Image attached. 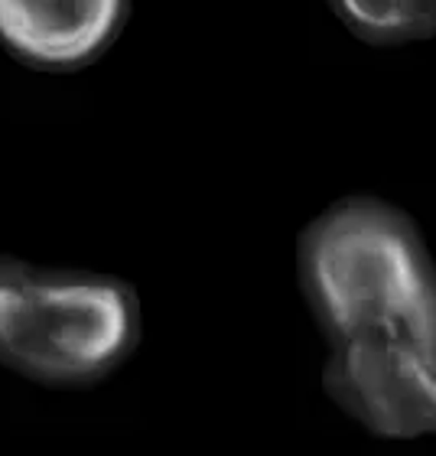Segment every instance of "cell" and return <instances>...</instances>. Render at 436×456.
<instances>
[{
	"label": "cell",
	"mask_w": 436,
	"mask_h": 456,
	"mask_svg": "<svg viewBox=\"0 0 436 456\" xmlns=\"http://www.w3.org/2000/svg\"><path fill=\"white\" fill-rule=\"evenodd\" d=\"M351 37L375 49H400L436 39V0H326Z\"/></svg>",
	"instance_id": "277c9868"
},
{
	"label": "cell",
	"mask_w": 436,
	"mask_h": 456,
	"mask_svg": "<svg viewBox=\"0 0 436 456\" xmlns=\"http://www.w3.org/2000/svg\"><path fill=\"white\" fill-rule=\"evenodd\" d=\"M296 284L332 404L375 440L436 437V257L417 222L378 196L329 202L296 238Z\"/></svg>",
	"instance_id": "6da1fadb"
},
{
	"label": "cell",
	"mask_w": 436,
	"mask_h": 456,
	"mask_svg": "<svg viewBox=\"0 0 436 456\" xmlns=\"http://www.w3.org/2000/svg\"><path fill=\"white\" fill-rule=\"evenodd\" d=\"M131 0H0V46L23 66L78 72L105 56Z\"/></svg>",
	"instance_id": "3957f363"
},
{
	"label": "cell",
	"mask_w": 436,
	"mask_h": 456,
	"mask_svg": "<svg viewBox=\"0 0 436 456\" xmlns=\"http://www.w3.org/2000/svg\"><path fill=\"white\" fill-rule=\"evenodd\" d=\"M131 281L0 255V365L49 388H92L141 349Z\"/></svg>",
	"instance_id": "7a4b0ae2"
}]
</instances>
